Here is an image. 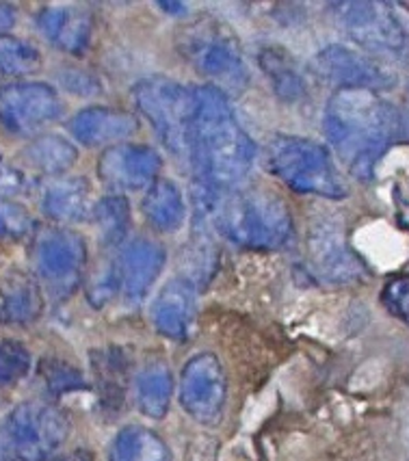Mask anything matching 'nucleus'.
Wrapping results in <instances>:
<instances>
[{
  "label": "nucleus",
  "instance_id": "aec40b11",
  "mask_svg": "<svg viewBox=\"0 0 409 461\" xmlns=\"http://www.w3.org/2000/svg\"><path fill=\"white\" fill-rule=\"evenodd\" d=\"M41 293L29 276L14 273L0 291V321L14 325H26L41 314Z\"/></svg>",
  "mask_w": 409,
  "mask_h": 461
},
{
  "label": "nucleus",
  "instance_id": "e433bc0d",
  "mask_svg": "<svg viewBox=\"0 0 409 461\" xmlns=\"http://www.w3.org/2000/svg\"><path fill=\"white\" fill-rule=\"evenodd\" d=\"M0 461H12L7 457V453H5V448H3V444H0Z\"/></svg>",
  "mask_w": 409,
  "mask_h": 461
},
{
  "label": "nucleus",
  "instance_id": "20e7f679",
  "mask_svg": "<svg viewBox=\"0 0 409 461\" xmlns=\"http://www.w3.org/2000/svg\"><path fill=\"white\" fill-rule=\"evenodd\" d=\"M134 102L165 148L177 158L191 160L197 89L167 77H150L134 87Z\"/></svg>",
  "mask_w": 409,
  "mask_h": 461
},
{
  "label": "nucleus",
  "instance_id": "2f4dec72",
  "mask_svg": "<svg viewBox=\"0 0 409 461\" xmlns=\"http://www.w3.org/2000/svg\"><path fill=\"white\" fill-rule=\"evenodd\" d=\"M387 312L395 314L398 321L409 325V276H401L390 280L381 293Z\"/></svg>",
  "mask_w": 409,
  "mask_h": 461
},
{
  "label": "nucleus",
  "instance_id": "473e14b6",
  "mask_svg": "<svg viewBox=\"0 0 409 461\" xmlns=\"http://www.w3.org/2000/svg\"><path fill=\"white\" fill-rule=\"evenodd\" d=\"M24 185V176L12 163H7V158L0 157V200L5 195H14V193L23 191Z\"/></svg>",
  "mask_w": 409,
  "mask_h": 461
},
{
  "label": "nucleus",
  "instance_id": "6e6552de",
  "mask_svg": "<svg viewBox=\"0 0 409 461\" xmlns=\"http://www.w3.org/2000/svg\"><path fill=\"white\" fill-rule=\"evenodd\" d=\"M68 433L66 411L44 401H26L7 416L0 444L12 461H48L63 447Z\"/></svg>",
  "mask_w": 409,
  "mask_h": 461
},
{
  "label": "nucleus",
  "instance_id": "f8f14e48",
  "mask_svg": "<svg viewBox=\"0 0 409 461\" xmlns=\"http://www.w3.org/2000/svg\"><path fill=\"white\" fill-rule=\"evenodd\" d=\"M314 69L323 80L336 85L338 89H368L379 94L381 89L395 87L396 83L390 68L344 44L323 48L314 57Z\"/></svg>",
  "mask_w": 409,
  "mask_h": 461
},
{
  "label": "nucleus",
  "instance_id": "9d476101",
  "mask_svg": "<svg viewBox=\"0 0 409 461\" xmlns=\"http://www.w3.org/2000/svg\"><path fill=\"white\" fill-rule=\"evenodd\" d=\"M63 102L46 83L0 85V122L15 135H35L61 117Z\"/></svg>",
  "mask_w": 409,
  "mask_h": 461
},
{
  "label": "nucleus",
  "instance_id": "393cba45",
  "mask_svg": "<svg viewBox=\"0 0 409 461\" xmlns=\"http://www.w3.org/2000/svg\"><path fill=\"white\" fill-rule=\"evenodd\" d=\"M78 149L59 135H44L24 148V160L41 174L59 176L77 163Z\"/></svg>",
  "mask_w": 409,
  "mask_h": 461
},
{
  "label": "nucleus",
  "instance_id": "c9c22d12",
  "mask_svg": "<svg viewBox=\"0 0 409 461\" xmlns=\"http://www.w3.org/2000/svg\"><path fill=\"white\" fill-rule=\"evenodd\" d=\"M160 7L167 9V12H174V14H182L185 12V7H182L180 3H159Z\"/></svg>",
  "mask_w": 409,
  "mask_h": 461
},
{
  "label": "nucleus",
  "instance_id": "1a4fd4ad",
  "mask_svg": "<svg viewBox=\"0 0 409 461\" xmlns=\"http://www.w3.org/2000/svg\"><path fill=\"white\" fill-rule=\"evenodd\" d=\"M35 271L55 297H66L78 286L87 265V245L69 230H44L35 240Z\"/></svg>",
  "mask_w": 409,
  "mask_h": 461
},
{
  "label": "nucleus",
  "instance_id": "c756f323",
  "mask_svg": "<svg viewBox=\"0 0 409 461\" xmlns=\"http://www.w3.org/2000/svg\"><path fill=\"white\" fill-rule=\"evenodd\" d=\"M41 375H44L48 390L57 396L87 388L83 373L63 360H46L41 364Z\"/></svg>",
  "mask_w": 409,
  "mask_h": 461
},
{
  "label": "nucleus",
  "instance_id": "4be33fe9",
  "mask_svg": "<svg viewBox=\"0 0 409 461\" xmlns=\"http://www.w3.org/2000/svg\"><path fill=\"white\" fill-rule=\"evenodd\" d=\"M91 366H94L95 384H98L100 401L105 410L117 411L123 403L128 384V362L122 351L106 349L91 353Z\"/></svg>",
  "mask_w": 409,
  "mask_h": 461
},
{
  "label": "nucleus",
  "instance_id": "b1692460",
  "mask_svg": "<svg viewBox=\"0 0 409 461\" xmlns=\"http://www.w3.org/2000/svg\"><path fill=\"white\" fill-rule=\"evenodd\" d=\"M111 461H169V448L152 429L132 425L113 439Z\"/></svg>",
  "mask_w": 409,
  "mask_h": 461
},
{
  "label": "nucleus",
  "instance_id": "ddd939ff",
  "mask_svg": "<svg viewBox=\"0 0 409 461\" xmlns=\"http://www.w3.org/2000/svg\"><path fill=\"white\" fill-rule=\"evenodd\" d=\"M159 152L137 143H120L106 149L98 163V178L113 191H137L152 186L160 171Z\"/></svg>",
  "mask_w": 409,
  "mask_h": 461
},
{
  "label": "nucleus",
  "instance_id": "72a5a7b5",
  "mask_svg": "<svg viewBox=\"0 0 409 461\" xmlns=\"http://www.w3.org/2000/svg\"><path fill=\"white\" fill-rule=\"evenodd\" d=\"M55 461H98V459H95L89 450H72V453L61 455V457H57Z\"/></svg>",
  "mask_w": 409,
  "mask_h": 461
},
{
  "label": "nucleus",
  "instance_id": "0eeeda50",
  "mask_svg": "<svg viewBox=\"0 0 409 461\" xmlns=\"http://www.w3.org/2000/svg\"><path fill=\"white\" fill-rule=\"evenodd\" d=\"M268 169L297 193L342 200L347 195L333 160L321 143L304 137H276L268 143Z\"/></svg>",
  "mask_w": 409,
  "mask_h": 461
},
{
  "label": "nucleus",
  "instance_id": "7ed1b4c3",
  "mask_svg": "<svg viewBox=\"0 0 409 461\" xmlns=\"http://www.w3.org/2000/svg\"><path fill=\"white\" fill-rule=\"evenodd\" d=\"M211 217L213 228L241 248L277 249L293 237L286 203L260 189L232 191L228 195L217 191Z\"/></svg>",
  "mask_w": 409,
  "mask_h": 461
},
{
  "label": "nucleus",
  "instance_id": "5701e85b",
  "mask_svg": "<svg viewBox=\"0 0 409 461\" xmlns=\"http://www.w3.org/2000/svg\"><path fill=\"white\" fill-rule=\"evenodd\" d=\"M174 396V377L165 364L156 362L145 366L137 377V403L145 416L165 418Z\"/></svg>",
  "mask_w": 409,
  "mask_h": 461
},
{
  "label": "nucleus",
  "instance_id": "423d86ee",
  "mask_svg": "<svg viewBox=\"0 0 409 461\" xmlns=\"http://www.w3.org/2000/svg\"><path fill=\"white\" fill-rule=\"evenodd\" d=\"M333 24L373 55L409 57V9L398 3H330Z\"/></svg>",
  "mask_w": 409,
  "mask_h": 461
},
{
  "label": "nucleus",
  "instance_id": "dca6fc26",
  "mask_svg": "<svg viewBox=\"0 0 409 461\" xmlns=\"http://www.w3.org/2000/svg\"><path fill=\"white\" fill-rule=\"evenodd\" d=\"M117 265H120V282L126 303L139 305L163 271L165 249L156 240L137 239L123 249Z\"/></svg>",
  "mask_w": 409,
  "mask_h": 461
},
{
  "label": "nucleus",
  "instance_id": "f3484780",
  "mask_svg": "<svg viewBox=\"0 0 409 461\" xmlns=\"http://www.w3.org/2000/svg\"><path fill=\"white\" fill-rule=\"evenodd\" d=\"M137 128L139 124L132 113L109 109V106H91V109L80 111L69 122V131L77 137V141L89 148L122 141V139L132 137Z\"/></svg>",
  "mask_w": 409,
  "mask_h": 461
},
{
  "label": "nucleus",
  "instance_id": "39448f33",
  "mask_svg": "<svg viewBox=\"0 0 409 461\" xmlns=\"http://www.w3.org/2000/svg\"><path fill=\"white\" fill-rule=\"evenodd\" d=\"M177 48L197 72L213 80V87L228 94H243L250 83L243 50L232 31L214 18H199L177 33Z\"/></svg>",
  "mask_w": 409,
  "mask_h": 461
},
{
  "label": "nucleus",
  "instance_id": "f257e3e1",
  "mask_svg": "<svg viewBox=\"0 0 409 461\" xmlns=\"http://www.w3.org/2000/svg\"><path fill=\"white\" fill-rule=\"evenodd\" d=\"M323 126L336 157L359 180H368L401 131V117L377 91L338 89L327 102Z\"/></svg>",
  "mask_w": 409,
  "mask_h": 461
},
{
  "label": "nucleus",
  "instance_id": "c85d7f7f",
  "mask_svg": "<svg viewBox=\"0 0 409 461\" xmlns=\"http://www.w3.org/2000/svg\"><path fill=\"white\" fill-rule=\"evenodd\" d=\"M31 368V353L23 342L0 340V390L18 384Z\"/></svg>",
  "mask_w": 409,
  "mask_h": 461
},
{
  "label": "nucleus",
  "instance_id": "2eb2a0df",
  "mask_svg": "<svg viewBox=\"0 0 409 461\" xmlns=\"http://www.w3.org/2000/svg\"><path fill=\"white\" fill-rule=\"evenodd\" d=\"M197 314V286L191 280H171L152 303V323L159 334L171 340L191 336Z\"/></svg>",
  "mask_w": 409,
  "mask_h": 461
},
{
  "label": "nucleus",
  "instance_id": "f03ea898",
  "mask_svg": "<svg viewBox=\"0 0 409 461\" xmlns=\"http://www.w3.org/2000/svg\"><path fill=\"white\" fill-rule=\"evenodd\" d=\"M191 160L199 182L214 191L234 189L256 163V143L236 120L228 95L213 85L197 89Z\"/></svg>",
  "mask_w": 409,
  "mask_h": 461
},
{
  "label": "nucleus",
  "instance_id": "4468645a",
  "mask_svg": "<svg viewBox=\"0 0 409 461\" xmlns=\"http://www.w3.org/2000/svg\"><path fill=\"white\" fill-rule=\"evenodd\" d=\"M308 251L316 276L332 284L353 282L364 273L362 262L349 249L341 228L332 221H321L312 228Z\"/></svg>",
  "mask_w": 409,
  "mask_h": 461
},
{
  "label": "nucleus",
  "instance_id": "f704fd0d",
  "mask_svg": "<svg viewBox=\"0 0 409 461\" xmlns=\"http://www.w3.org/2000/svg\"><path fill=\"white\" fill-rule=\"evenodd\" d=\"M14 20H15L14 9L9 7V5H3V3H0V31L9 29V26L14 24Z\"/></svg>",
  "mask_w": 409,
  "mask_h": 461
},
{
  "label": "nucleus",
  "instance_id": "7c9ffc66",
  "mask_svg": "<svg viewBox=\"0 0 409 461\" xmlns=\"http://www.w3.org/2000/svg\"><path fill=\"white\" fill-rule=\"evenodd\" d=\"M33 230V219L20 203L0 200V239H23Z\"/></svg>",
  "mask_w": 409,
  "mask_h": 461
},
{
  "label": "nucleus",
  "instance_id": "bb28decb",
  "mask_svg": "<svg viewBox=\"0 0 409 461\" xmlns=\"http://www.w3.org/2000/svg\"><path fill=\"white\" fill-rule=\"evenodd\" d=\"M94 221L98 225L105 245L117 248L128 234L131 225V203L122 195H109L94 206Z\"/></svg>",
  "mask_w": 409,
  "mask_h": 461
},
{
  "label": "nucleus",
  "instance_id": "9b49d317",
  "mask_svg": "<svg viewBox=\"0 0 409 461\" xmlns=\"http://www.w3.org/2000/svg\"><path fill=\"white\" fill-rule=\"evenodd\" d=\"M228 382L222 362L213 353H199L186 362L180 377V403L193 420L214 425L222 420Z\"/></svg>",
  "mask_w": 409,
  "mask_h": 461
},
{
  "label": "nucleus",
  "instance_id": "a878e982",
  "mask_svg": "<svg viewBox=\"0 0 409 461\" xmlns=\"http://www.w3.org/2000/svg\"><path fill=\"white\" fill-rule=\"evenodd\" d=\"M262 69L271 78L273 87L284 100L301 98L305 91V78L301 77L297 63L282 48H267L260 52Z\"/></svg>",
  "mask_w": 409,
  "mask_h": 461
},
{
  "label": "nucleus",
  "instance_id": "a211bd4d",
  "mask_svg": "<svg viewBox=\"0 0 409 461\" xmlns=\"http://www.w3.org/2000/svg\"><path fill=\"white\" fill-rule=\"evenodd\" d=\"M37 26L52 46L80 55L91 41L94 20L78 7H46L37 15Z\"/></svg>",
  "mask_w": 409,
  "mask_h": 461
},
{
  "label": "nucleus",
  "instance_id": "cd10ccee",
  "mask_svg": "<svg viewBox=\"0 0 409 461\" xmlns=\"http://www.w3.org/2000/svg\"><path fill=\"white\" fill-rule=\"evenodd\" d=\"M40 66L41 55L33 44L18 40V37H0V74L24 77V74H33Z\"/></svg>",
  "mask_w": 409,
  "mask_h": 461
},
{
  "label": "nucleus",
  "instance_id": "6ab92c4d",
  "mask_svg": "<svg viewBox=\"0 0 409 461\" xmlns=\"http://www.w3.org/2000/svg\"><path fill=\"white\" fill-rule=\"evenodd\" d=\"M41 206L48 217L59 223H78L94 214L89 185L83 178H61L52 182L44 191Z\"/></svg>",
  "mask_w": 409,
  "mask_h": 461
},
{
  "label": "nucleus",
  "instance_id": "412c9836",
  "mask_svg": "<svg viewBox=\"0 0 409 461\" xmlns=\"http://www.w3.org/2000/svg\"><path fill=\"white\" fill-rule=\"evenodd\" d=\"M143 214L160 232H174L185 221V200L171 180H156L143 197Z\"/></svg>",
  "mask_w": 409,
  "mask_h": 461
}]
</instances>
